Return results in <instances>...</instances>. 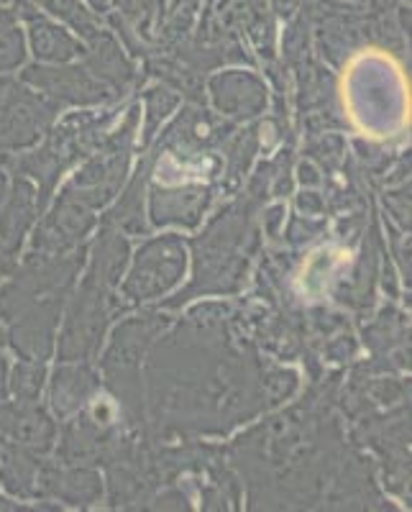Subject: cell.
Returning a JSON list of instances; mask_svg holds the SVG:
<instances>
[{
	"label": "cell",
	"instance_id": "cell-13",
	"mask_svg": "<svg viewBox=\"0 0 412 512\" xmlns=\"http://www.w3.org/2000/svg\"><path fill=\"white\" fill-rule=\"evenodd\" d=\"M24 34L16 26H6L0 31V72L13 70L24 62Z\"/></svg>",
	"mask_w": 412,
	"mask_h": 512
},
{
	"label": "cell",
	"instance_id": "cell-10",
	"mask_svg": "<svg viewBox=\"0 0 412 512\" xmlns=\"http://www.w3.org/2000/svg\"><path fill=\"white\" fill-rule=\"evenodd\" d=\"M39 8H44L52 16L62 18L64 24H70L77 34H82L85 39H93L98 34V21H95L93 13L82 6V0H31Z\"/></svg>",
	"mask_w": 412,
	"mask_h": 512
},
{
	"label": "cell",
	"instance_id": "cell-9",
	"mask_svg": "<svg viewBox=\"0 0 412 512\" xmlns=\"http://www.w3.org/2000/svg\"><path fill=\"white\" fill-rule=\"evenodd\" d=\"M93 52H90V67H93L95 72H103L108 80H116L118 85L121 82H126L128 77H131V67H128V62L123 59L121 49H118L116 41L111 39L108 34H103V31H98V34L93 36Z\"/></svg>",
	"mask_w": 412,
	"mask_h": 512
},
{
	"label": "cell",
	"instance_id": "cell-5",
	"mask_svg": "<svg viewBox=\"0 0 412 512\" xmlns=\"http://www.w3.org/2000/svg\"><path fill=\"white\" fill-rule=\"evenodd\" d=\"M215 103L233 116H254L264 103L259 82L249 75H226L213 82Z\"/></svg>",
	"mask_w": 412,
	"mask_h": 512
},
{
	"label": "cell",
	"instance_id": "cell-3",
	"mask_svg": "<svg viewBox=\"0 0 412 512\" xmlns=\"http://www.w3.org/2000/svg\"><path fill=\"white\" fill-rule=\"evenodd\" d=\"M21 8H24V16L29 21L31 47H34L36 57L47 59V62H67V59L82 52L80 44L62 26L52 24V21H47L39 13H31V8L26 3Z\"/></svg>",
	"mask_w": 412,
	"mask_h": 512
},
{
	"label": "cell",
	"instance_id": "cell-15",
	"mask_svg": "<svg viewBox=\"0 0 412 512\" xmlns=\"http://www.w3.org/2000/svg\"><path fill=\"white\" fill-rule=\"evenodd\" d=\"M90 8H93L95 13H108L111 11V3L113 0H88Z\"/></svg>",
	"mask_w": 412,
	"mask_h": 512
},
{
	"label": "cell",
	"instance_id": "cell-16",
	"mask_svg": "<svg viewBox=\"0 0 412 512\" xmlns=\"http://www.w3.org/2000/svg\"><path fill=\"white\" fill-rule=\"evenodd\" d=\"M300 208L302 210H305V208H315V210H318L320 203L313 198V195H308V198H300Z\"/></svg>",
	"mask_w": 412,
	"mask_h": 512
},
{
	"label": "cell",
	"instance_id": "cell-18",
	"mask_svg": "<svg viewBox=\"0 0 412 512\" xmlns=\"http://www.w3.org/2000/svg\"><path fill=\"white\" fill-rule=\"evenodd\" d=\"M3 190H6V182H3V175H0V203H3Z\"/></svg>",
	"mask_w": 412,
	"mask_h": 512
},
{
	"label": "cell",
	"instance_id": "cell-2",
	"mask_svg": "<svg viewBox=\"0 0 412 512\" xmlns=\"http://www.w3.org/2000/svg\"><path fill=\"white\" fill-rule=\"evenodd\" d=\"M26 80L36 82L44 90H49L57 98L67 100V103H98L105 100L103 85L90 80L85 70L80 67H70V70H47V67H34L26 72Z\"/></svg>",
	"mask_w": 412,
	"mask_h": 512
},
{
	"label": "cell",
	"instance_id": "cell-7",
	"mask_svg": "<svg viewBox=\"0 0 412 512\" xmlns=\"http://www.w3.org/2000/svg\"><path fill=\"white\" fill-rule=\"evenodd\" d=\"M34 213V190H31L26 182H16V192H13L11 205H8L6 216L0 218V231H3V239H6V244L11 246V249L21 241V233L26 231V226L31 223Z\"/></svg>",
	"mask_w": 412,
	"mask_h": 512
},
{
	"label": "cell",
	"instance_id": "cell-14",
	"mask_svg": "<svg viewBox=\"0 0 412 512\" xmlns=\"http://www.w3.org/2000/svg\"><path fill=\"white\" fill-rule=\"evenodd\" d=\"M41 377H44V369L39 364H21L13 372V392L24 402L34 400L41 390Z\"/></svg>",
	"mask_w": 412,
	"mask_h": 512
},
{
	"label": "cell",
	"instance_id": "cell-1",
	"mask_svg": "<svg viewBox=\"0 0 412 512\" xmlns=\"http://www.w3.org/2000/svg\"><path fill=\"white\" fill-rule=\"evenodd\" d=\"M185 269V251L177 239L151 241L144 251H139L136 269L131 280L126 282V292L136 300L154 297L180 280Z\"/></svg>",
	"mask_w": 412,
	"mask_h": 512
},
{
	"label": "cell",
	"instance_id": "cell-19",
	"mask_svg": "<svg viewBox=\"0 0 412 512\" xmlns=\"http://www.w3.org/2000/svg\"><path fill=\"white\" fill-rule=\"evenodd\" d=\"M13 505H6V500H3V497H0V510H11Z\"/></svg>",
	"mask_w": 412,
	"mask_h": 512
},
{
	"label": "cell",
	"instance_id": "cell-11",
	"mask_svg": "<svg viewBox=\"0 0 412 512\" xmlns=\"http://www.w3.org/2000/svg\"><path fill=\"white\" fill-rule=\"evenodd\" d=\"M3 484L16 495H31V487L36 482V461L26 456L24 451H11L6 456V466H3Z\"/></svg>",
	"mask_w": 412,
	"mask_h": 512
},
{
	"label": "cell",
	"instance_id": "cell-8",
	"mask_svg": "<svg viewBox=\"0 0 412 512\" xmlns=\"http://www.w3.org/2000/svg\"><path fill=\"white\" fill-rule=\"evenodd\" d=\"M93 374L85 369H57L54 377V408L59 415H67L77 408L93 390Z\"/></svg>",
	"mask_w": 412,
	"mask_h": 512
},
{
	"label": "cell",
	"instance_id": "cell-17",
	"mask_svg": "<svg viewBox=\"0 0 412 512\" xmlns=\"http://www.w3.org/2000/svg\"><path fill=\"white\" fill-rule=\"evenodd\" d=\"M11 21H13V13H8V11H3V8H0V29L11 26Z\"/></svg>",
	"mask_w": 412,
	"mask_h": 512
},
{
	"label": "cell",
	"instance_id": "cell-12",
	"mask_svg": "<svg viewBox=\"0 0 412 512\" xmlns=\"http://www.w3.org/2000/svg\"><path fill=\"white\" fill-rule=\"evenodd\" d=\"M62 487V495L75 502V505H80V502H93L100 492L98 477L90 472H75L70 477H64Z\"/></svg>",
	"mask_w": 412,
	"mask_h": 512
},
{
	"label": "cell",
	"instance_id": "cell-6",
	"mask_svg": "<svg viewBox=\"0 0 412 512\" xmlns=\"http://www.w3.org/2000/svg\"><path fill=\"white\" fill-rule=\"evenodd\" d=\"M0 428L6 433H11L16 441L26 443L31 448H49L52 443V423L44 415V410L36 408H6L0 410Z\"/></svg>",
	"mask_w": 412,
	"mask_h": 512
},
{
	"label": "cell",
	"instance_id": "cell-4",
	"mask_svg": "<svg viewBox=\"0 0 412 512\" xmlns=\"http://www.w3.org/2000/svg\"><path fill=\"white\" fill-rule=\"evenodd\" d=\"M49 113L41 108V103H34L31 98L13 100L11 105L3 113V121H0V141L8 146H24L31 144L39 134L41 123L47 121Z\"/></svg>",
	"mask_w": 412,
	"mask_h": 512
}]
</instances>
